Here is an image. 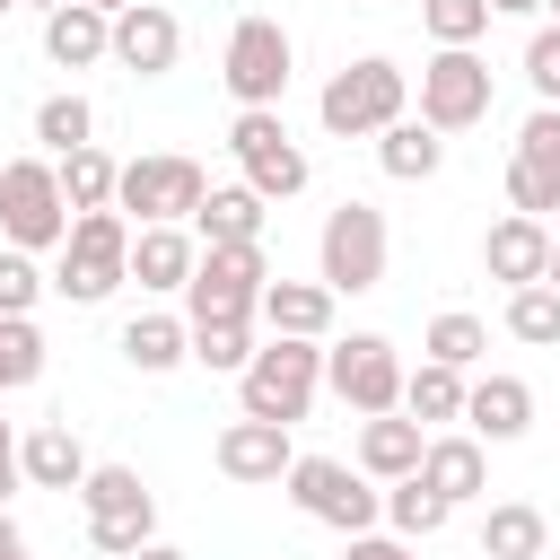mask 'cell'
<instances>
[{"label": "cell", "instance_id": "6da1fadb", "mask_svg": "<svg viewBox=\"0 0 560 560\" xmlns=\"http://www.w3.org/2000/svg\"><path fill=\"white\" fill-rule=\"evenodd\" d=\"M315 114H324V131H332V140H376L385 122H402V114H411V79H402V61H385V52H359L350 70H332V79H324Z\"/></svg>", "mask_w": 560, "mask_h": 560}, {"label": "cell", "instance_id": "7a4b0ae2", "mask_svg": "<svg viewBox=\"0 0 560 560\" xmlns=\"http://www.w3.org/2000/svg\"><path fill=\"white\" fill-rule=\"evenodd\" d=\"M315 385H324V341L271 332V341L245 359V376H236V402H245L254 420H280V429H298V420H306V402H315Z\"/></svg>", "mask_w": 560, "mask_h": 560}, {"label": "cell", "instance_id": "3957f363", "mask_svg": "<svg viewBox=\"0 0 560 560\" xmlns=\"http://www.w3.org/2000/svg\"><path fill=\"white\" fill-rule=\"evenodd\" d=\"M385 254H394V236H385V210H376V201H341V210H324L315 280H324L332 298H368V289H385Z\"/></svg>", "mask_w": 560, "mask_h": 560}, {"label": "cell", "instance_id": "277c9868", "mask_svg": "<svg viewBox=\"0 0 560 560\" xmlns=\"http://www.w3.org/2000/svg\"><path fill=\"white\" fill-rule=\"evenodd\" d=\"M70 192H61V166L52 158H9L0 166V236L26 245V254H52L70 245Z\"/></svg>", "mask_w": 560, "mask_h": 560}, {"label": "cell", "instance_id": "5b68a950", "mask_svg": "<svg viewBox=\"0 0 560 560\" xmlns=\"http://www.w3.org/2000/svg\"><path fill=\"white\" fill-rule=\"evenodd\" d=\"M122 280H131V219H122V210H79L52 289H61L70 306H96V298H114Z\"/></svg>", "mask_w": 560, "mask_h": 560}, {"label": "cell", "instance_id": "8992f818", "mask_svg": "<svg viewBox=\"0 0 560 560\" xmlns=\"http://www.w3.org/2000/svg\"><path fill=\"white\" fill-rule=\"evenodd\" d=\"M79 508H88V542L105 560H131L140 542H158V499H149V481L131 464H96L79 481Z\"/></svg>", "mask_w": 560, "mask_h": 560}, {"label": "cell", "instance_id": "52a82bcc", "mask_svg": "<svg viewBox=\"0 0 560 560\" xmlns=\"http://www.w3.org/2000/svg\"><path fill=\"white\" fill-rule=\"evenodd\" d=\"M490 105H499V79L472 44H438L420 61V122L429 131H472V122H490Z\"/></svg>", "mask_w": 560, "mask_h": 560}, {"label": "cell", "instance_id": "ba28073f", "mask_svg": "<svg viewBox=\"0 0 560 560\" xmlns=\"http://www.w3.org/2000/svg\"><path fill=\"white\" fill-rule=\"evenodd\" d=\"M289 499H298L315 525H332V534H368V525L385 516V490H376L359 464H341V455H298V464H289Z\"/></svg>", "mask_w": 560, "mask_h": 560}, {"label": "cell", "instance_id": "9c48e42d", "mask_svg": "<svg viewBox=\"0 0 560 560\" xmlns=\"http://www.w3.org/2000/svg\"><path fill=\"white\" fill-rule=\"evenodd\" d=\"M289 70H298V44L280 18H236L228 26V52H219V79L236 105H280L289 96Z\"/></svg>", "mask_w": 560, "mask_h": 560}, {"label": "cell", "instance_id": "30bf717a", "mask_svg": "<svg viewBox=\"0 0 560 560\" xmlns=\"http://www.w3.org/2000/svg\"><path fill=\"white\" fill-rule=\"evenodd\" d=\"M228 149H236V166H245V184L262 192V201H289V192H306V149L289 140V122H280V105H236V122H228Z\"/></svg>", "mask_w": 560, "mask_h": 560}, {"label": "cell", "instance_id": "8fae6325", "mask_svg": "<svg viewBox=\"0 0 560 560\" xmlns=\"http://www.w3.org/2000/svg\"><path fill=\"white\" fill-rule=\"evenodd\" d=\"M201 192H210V175H201L192 158L158 149V158H131V166H122L114 210H122L131 228H166V219H192V210H201Z\"/></svg>", "mask_w": 560, "mask_h": 560}, {"label": "cell", "instance_id": "7c38bea8", "mask_svg": "<svg viewBox=\"0 0 560 560\" xmlns=\"http://www.w3.org/2000/svg\"><path fill=\"white\" fill-rule=\"evenodd\" d=\"M262 280H271V254H262V245H201V262H192V280H184V324L254 315V306H262Z\"/></svg>", "mask_w": 560, "mask_h": 560}, {"label": "cell", "instance_id": "4fadbf2b", "mask_svg": "<svg viewBox=\"0 0 560 560\" xmlns=\"http://www.w3.org/2000/svg\"><path fill=\"white\" fill-rule=\"evenodd\" d=\"M402 350L385 341V332H350V341H332L324 350V385L359 411V420H376V411H402Z\"/></svg>", "mask_w": 560, "mask_h": 560}, {"label": "cell", "instance_id": "5bb4252c", "mask_svg": "<svg viewBox=\"0 0 560 560\" xmlns=\"http://www.w3.org/2000/svg\"><path fill=\"white\" fill-rule=\"evenodd\" d=\"M508 201L525 219L560 210V105H534L525 131H516V158H508Z\"/></svg>", "mask_w": 560, "mask_h": 560}, {"label": "cell", "instance_id": "9a60e30c", "mask_svg": "<svg viewBox=\"0 0 560 560\" xmlns=\"http://www.w3.org/2000/svg\"><path fill=\"white\" fill-rule=\"evenodd\" d=\"M210 455H219V472H228V481H245V490H271V481H289V464H298L289 429H280V420H254V411H245V420H228Z\"/></svg>", "mask_w": 560, "mask_h": 560}, {"label": "cell", "instance_id": "2e32d148", "mask_svg": "<svg viewBox=\"0 0 560 560\" xmlns=\"http://www.w3.org/2000/svg\"><path fill=\"white\" fill-rule=\"evenodd\" d=\"M175 52H184V26H175V9H158V0H131V9L114 18V61H122L131 79H166V70H175Z\"/></svg>", "mask_w": 560, "mask_h": 560}, {"label": "cell", "instance_id": "e0dca14e", "mask_svg": "<svg viewBox=\"0 0 560 560\" xmlns=\"http://www.w3.org/2000/svg\"><path fill=\"white\" fill-rule=\"evenodd\" d=\"M551 245H560V236H551L542 219L508 210V219L481 236V271H490V280H508V289H525V280H542V271H551Z\"/></svg>", "mask_w": 560, "mask_h": 560}, {"label": "cell", "instance_id": "ac0fdd59", "mask_svg": "<svg viewBox=\"0 0 560 560\" xmlns=\"http://www.w3.org/2000/svg\"><path fill=\"white\" fill-rule=\"evenodd\" d=\"M464 429H472L481 446H516V438L534 429V385H525V376H472Z\"/></svg>", "mask_w": 560, "mask_h": 560}, {"label": "cell", "instance_id": "d6986e66", "mask_svg": "<svg viewBox=\"0 0 560 560\" xmlns=\"http://www.w3.org/2000/svg\"><path fill=\"white\" fill-rule=\"evenodd\" d=\"M44 52H52V70H96V61H114V18L88 0H61V9H44Z\"/></svg>", "mask_w": 560, "mask_h": 560}, {"label": "cell", "instance_id": "ffe728a7", "mask_svg": "<svg viewBox=\"0 0 560 560\" xmlns=\"http://www.w3.org/2000/svg\"><path fill=\"white\" fill-rule=\"evenodd\" d=\"M192 262H201V236L184 228V219H166V228H131V280L140 289H175L184 298V280H192Z\"/></svg>", "mask_w": 560, "mask_h": 560}, {"label": "cell", "instance_id": "44dd1931", "mask_svg": "<svg viewBox=\"0 0 560 560\" xmlns=\"http://www.w3.org/2000/svg\"><path fill=\"white\" fill-rule=\"evenodd\" d=\"M420 455H429V429L411 420V411H376V420H359V472L368 481H402V472H420Z\"/></svg>", "mask_w": 560, "mask_h": 560}, {"label": "cell", "instance_id": "7402d4cb", "mask_svg": "<svg viewBox=\"0 0 560 560\" xmlns=\"http://www.w3.org/2000/svg\"><path fill=\"white\" fill-rule=\"evenodd\" d=\"M18 455H26V481H35V490H79V481L96 472L70 420H35V429L18 438Z\"/></svg>", "mask_w": 560, "mask_h": 560}, {"label": "cell", "instance_id": "603a6c76", "mask_svg": "<svg viewBox=\"0 0 560 560\" xmlns=\"http://www.w3.org/2000/svg\"><path fill=\"white\" fill-rule=\"evenodd\" d=\"M420 481H429L446 508L481 499V490H490V455H481V438H472V429H464V438H429V455H420Z\"/></svg>", "mask_w": 560, "mask_h": 560}, {"label": "cell", "instance_id": "cb8c5ba5", "mask_svg": "<svg viewBox=\"0 0 560 560\" xmlns=\"http://www.w3.org/2000/svg\"><path fill=\"white\" fill-rule=\"evenodd\" d=\"M192 236L201 245H262V192L254 184H210L201 210H192Z\"/></svg>", "mask_w": 560, "mask_h": 560}, {"label": "cell", "instance_id": "d4e9b609", "mask_svg": "<svg viewBox=\"0 0 560 560\" xmlns=\"http://www.w3.org/2000/svg\"><path fill=\"white\" fill-rule=\"evenodd\" d=\"M271 332H298V341H324L332 332V289L324 280H262V306H254Z\"/></svg>", "mask_w": 560, "mask_h": 560}, {"label": "cell", "instance_id": "484cf974", "mask_svg": "<svg viewBox=\"0 0 560 560\" xmlns=\"http://www.w3.org/2000/svg\"><path fill=\"white\" fill-rule=\"evenodd\" d=\"M376 166H385L394 184H429V175L446 166V131H429L420 114H402V122L376 131Z\"/></svg>", "mask_w": 560, "mask_h": 560}, {"label": "cell", "instance_id": "4316f807", "mask_svg": "<svg viewBox=\"0 0 560 560\" xmlns=\"http://www.w3.org/2000/svg\"><path fill=\"white\" fill-rule=\"evenodd\" d=\"M122 359H131L140 376H166V368L192 359V324H184V315H131V324H122Z\"/></svg>", "mask_w": 560, "mask_h": 560}, {"label": "cell", "instance_id": "83f0119b", "mask_svg": "<svg viewBox=\"0 0 560 560\" xmlns=\"http://www.w3.org/2000/svg\"><path fill=\"white\" fill-rule=\"evenodd\" d=\"M542 542H551V525L534 499H499L481 516V560H542Z\"/></svg>", "mask_w": 560, "mask_h": 560}, {"label": "cell", "instance_id": "f1b7e54d", "mask_svg": "<svg viewBox=\"0 0 560 560\" xmlns=\"http://www.w3.org/2000/svg\"><path fill=\"white\" fill-rule=\"evenodd\" d=\"M464 368H446V359H420L411 376H402V411L420 420V429H438V420H464Z\"/></svg>", "mask_w": 560, "mask_h": 560}, {"label": "cell", "instance_id": "f546056e", "mask_svg": "<svg viewBox=\"0 0 560 560\" xmlns=\"http://www.w3.org/2000/svg\"><path fill=\"white\" fill-rule=\"evenodd\" d=\"M446 516H455V508H446V499H438V490H429L420 472L385 481V525H394L402 542H429V534H446Z\"/></svg>", "mask_w": 560, "mask_h": 560}, {"label": "cell", "instance_id": "4dcf8cb0", "mask_svg": "<svg viewBox=\"0 0 560 560\" xmlns=\"http://www.w3.org/2000/svg\"><path fill=\"white\" fill-rule=\"evenodd\" d=\"M35 140H44V158H70V149H88V140H96V105H88L79 88L44 96V105H35Z\"/></svg>", "mask_w": 560, "mask_h": 560}, {"label": "cell", "instance_id": "1f68e13d", "mask_svg": "<svg viewBox=\"0 0 560 560\" xmlns=\"http://www.w3.org/2000/svg\"><path fill=\"white\" fill-rule=\"evenodd\" d=\"M254 350H262V341H254V315H210V324H192V359H201L210 376H245Z\"/></svg>", "mask_w": 560, "mask_h": 560}, {"label": "cell", "instance_id": "d6a6232c", "mask_svg": "<svg viewBox=\"0 0 560 560\" xmlns=\"http://www.w3.org/2000/svg\"><path fill=\"white\" fill-rule=\"evenodd\" d=\"M61 166V192H70V210H114V184H122V166L88 140V149H70V158H52Z\"/></svg>", "mask_w": 560, "mask_h": 560}, {"label": "cell", "instance_id": "836d02e7", "mask_svg": "<svg viewBox=\"0 0 560 560\" xmlns=\"http://www.w3.org/2000/svg\"><path fill=\"white\" fill-rule=\"evenodd\" d=\"M508 332H516V341H534V350H560V289H551V280L508 289Z\"/></svg>", "mask_w": 560, "mask_h": 560}, {"label": "cell", "instance_id": "e575fe53", "mask_svg": "<svg viewBox=\"0 0 560 560\" xmlns=\"http://www.w3.org/2000/svg\"><path fill=\"white\" fill-rule=\"evenodd\" d=\"M420 350H429V359H446V368H472V359L490 350V324H481V315H464V306H446V315H429Z\"/></svg>", "mask_w": 560, "mask_h": 560}, {"label": "cell", "instance_id": "d590c367", "mask_svg": "<svg viewBox=\"0 0 560 560\" xmlns=\"http://www.w3.org/2000/svg\"><path fill=\"white\" fill-rule=\"evenodd\" d=\"M44 376V332H35V315H0V394H18V385H35Z\"/></svg>", "mask_w": 560, "mask_h": 560}, {"label": "cell", "instance_id": "8d00e7d4", "mask_svg": "<svg viewBox=\"0 0 560 560\" xmlns=\"http://www.w3.org/2000/svg\"><path fill=\"white\" fill-rule=\"evenodd\" d=\"M420 26L438 44H481L490 35V0H420Z\"/></svg>", "mask_w": 560, "mask_h": 560}, {"label": "cell", "instance_id": "74e56055", "mask_svg": "<svg viewBox=\"0 0 560 560\" xmlns=\"http://www.w3.org/2000/svg\"><path fill=\"white\" fill-rule=\"evenodd\" d=\"M44 289H52V271H35L26 245H0V315H35Z\"/></svg>", "mask_w": 560, "mask_h": 560}, {"label": "cell", "instance_id": "f35d334b", "mask_svg": "<svg viewBox=\"0 0 560 560\" xmlns=\"http://www.w3.org/2000/svg\"><path fill=\"white\" fill-rule=\"evenodd\" d=\"M525 88H534L542 105H560V26H534V44H525Z\"/></svg>", "mask_w": 560, "mask_h": 560}, {"label": "cell", "instance_id": "ab89813d", "mask_svg": "<svg viewBox=\"0 0 560 560\" xmlns=\"http://www.w3.org/2000/svg\"><path fill=\"white\" fill-rule=\"evenodd\" d=\"M341 560H420V542H402V534H376V525H368V534H350V551H341Z\"/></svg>", "mask_w": 560, "mask_h": 560}, {"label": "cell", "instance_id": "60d3db41", "mask_svg": "<svg viewBox=\"0 0 560 560\" xmlns=\"http://www.w3.org/2000/svg\"><path fill=\"white\" fill-rule=\"evenodd\" d=\"M26 481V455H18V429L0 420V508H9V490Z\"/></svg>", "mask_w": 560, "mask_h": 560}, {"label": "cell", "instance_id": "b9f144b4", "mask_svg": "<svg viewBox=\"0 0 560 560\" xmlns=\"http://www.w3.org/2000/svg\"><path fill=\"white\" fill-rule=\"evenodd\" d=\"M0 560H26V534H18V516L0 508Z\"/></svg>", "mask_w": 560, "mask_h": 560}, {"label": "cell", "instance_id": "7bdbcfd3", "mask_svg": "<svg viewBox=\"0 0 560 560\" xmlns=\"http://www.w3.org/2000/svg\"><path fill=\"white\" fill-rule=\"evenodd\" d=\"M534 9H551V0H490V18H534Z\"/></svg>", "mask_w": 560, "mask_h": 560}, {"label": "cell", "instance_id": "ee69618b", "mask_svg": "<svg viewBox=\"0 0 560 560\" xmlns=\"http://www.w3.org/2000/svg\"><path fill=\"white\" fill-rule=\"evenodd\" d=\"M131 560H192V551H175V542H140Z\"/></svg>", "mask_w": 560, "mask_h": 560}, {"label": "cell", "instance_id": "f6af8a7d", "mask_svg": "<svg viewBox=\"0 0 560 560\" xmlns=\"http://www.w3.org/2000/svg\"><path fill=\"white\" fill-rule=\"evenodd\" d=\"M88 9H105V18H122V9H131V0H88Z\"/></svg>", "mask_w": 560, "mask_h": 560}, {"label": "cell", "instance_id": "bcb514c9", "mask_svg": "<svg viewBox=\"0 0 560 560\" xmlns=\"http://www.w3.org/2000/svg\"><path fill=\"white\" fill-rule=\"evenodd\" d=\"M542 280H551V289H560V245H551V271H542Z\"/></svg>", "mask_w": 560, "mask_h": 560}, {"label": "cell", "instance_id": "7dc6e473", "mask_svg": "<svg viewBox=\"0 0 560 560\" xmlns=\"http://www.w3.org/2000/svg\"><path fill=\"white\" fill-rule=\"evenodd\" d=\"M35 9H61V0H35Z\"/></svg>", "mask_w": 560, "mask_h": 560}, {"label": "cell", "instance_id": "c3c4849f", "mask_svg": "<svg viewBox=\"0 0 560 560\" xmlns=\"http://www.w3.org/2000/svg\"><path fill=\"white\" fill-rule=\"evenodd\" d=\"M9 9H18V0H0V18H9Z\"/></svg>", "mask_w": 560, "mask_h": 560}, {"label": "cell", "instance_id": "681fc988", "mask_svg": "<svg viewBox=\"0 0 560 560\" xmlns=\"http://www.w3.org/2000/svg\"><path fill=\"white\" fill-rule=\"evenodd\" d=\"M551 26H560V0H551Z\"/></svg>", "mask_w": 560, "mask_h": 560}, {"label": "cell", "instance_id": "f907efd6", "mask_svg": "<svg viewBox=\"0 0 560 560\" xmlns=\"http://www.w3.org/2000/svg\"><path fill=\"white\" fill-rule=\"evenodd\" d=\"M350 9H368V0H350Z\"/></svg>", "mask_w": 560, "mask_h": 560}]
</instances>
